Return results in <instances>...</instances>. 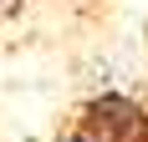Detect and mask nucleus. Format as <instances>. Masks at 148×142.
I'll list each match as a JSON object with an SVG mask.
<instances>
[{"mask_svg": "<svg viewBox=\"0 0 148 142\" xmlns=\"http://www.w3.org/2000/svg\"><path fill=\"white\" fill-rule=\"evenodd\" d=\"M82 127H92L107 142H148V107L123 91H102L82 107Z\"/></svg>", "mask_w": 148, "mask_h": 142, "instance_id": "1", "label": "nucleus"}, {"mask_svg": "<svg viewBox=\"0 0 148 142\" xmlns=\"http://www.w3.org/2000/svg\"><path fill=\"white\" fill-rule=\"evenodd\" d=\"M51 142H107V137H97L92 127H82V122H77V127H66L61 137H51Z\"/></svg>", "mask_w": 148, "mask_h": 142, "instance_id": "2", "label": "nucleus"}]
</instances>
